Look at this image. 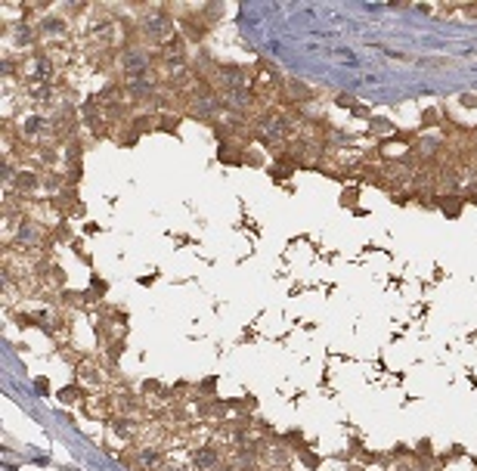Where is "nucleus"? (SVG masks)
<instances>
[{"label":"nucleus","instance_id":"obj_5","mask_svg":"<svg viewBox=\"0 0 477 471\" xmlns=\"http://www.w3.org/2000/svg\"><path fill=\"white\" fill-rule=\"evenodd\" d=\"M137 459L146 462V465H158V462H162V453H158V450H140Z\"/></svg>","mask_w":477,"mask_h":471},{"label":"nucleus","instance_id":"obj_6","mask_svg":"<svg viewBox=\"0 0 477 471\" xmlns=\"http://www.w3.org/2000/svg\"><path fill=\"white\" fill-rule=\"evenodd\" d=\"M90 289H93V295H105V289H109V285H105L99 276H93V279H90Z\"/></svg>","mask_w":477,"mask_h":471},{"label":"nucleus","instance_id":"obj_2","mask_svg":"<svg viewBox=\"0 0 477 471\" xmlns=\"http://www.w3.org/2000/svg\"><path fill=\"white\" fill-rule=\"evenodd\" d=\"M13 186H16V189H22V192H28V189H37V186H41V177H37V174H28V171H22V174L13 180Z\"/></svg>","mask_w":477,"mask_h":471},{"label":"nucleus","instance_id":"obj_8","mask_svg":"<svg viewBox=\"0 0 477 471\" xmlns=\"http://www.w3.org/2000/svg\"><path fill=\"white\" fill-rule=\"evenodd\" d=\"M214 384H217V378H205V381L198 384V387H202V390H208V394H211V390H214Z\"/></svg>","mask_w":477,"mask_h":471},{"label":"nucleus","instance_id":"obj_1","mask_svg":"<svg viewBox=\"0 0 477 471\" xmlns=\"http://www.w3.org/2000/svg\"><path fill=\"white\" fill-rule=\"evenodd\" d=\"M192 462H195V468H214V465L220 462V453H217L214 447H202V450H195Z\"/></svg>","mask_w":477,"mask_h":471},{"label":"nucleus","instance_id":"obj_3","mask_svg":"<svg viewBox=\"0 0 477 471\" xmlns=\"http://www.w3.org/2000/svg\"><path fill=\"white\" fill-rule=\"evenodd\" d=\"M59 400H65V403L84 400V387H81V384H68V387H62V390H59Z\"/></svg>","mask_w":477,"mask_h":471},{"label":"nucleus","instance_id":"obj_7","mask_svg":"<svg viewBox=\"0 0 477 471\" xmlns=\"http://www.w3.org/2000/svg\"><path fill=\"white\" fill-rule=\"evenodd\" d=\"M143 390H146V394H162V384H158V381H146Z\"/></svg>","mask_w":477,"mask_h":471},{"label":"nucleus","instance_id":"obj_4","mask_svg":"<svg viewBox=\"0 0 477 471\" xmlns=\"http://www.w3.org/2000/svg\"><path fill=\"white\" fill-rule=\"evenodd\" d=\"M19 236H22V242H41V229H37V223H25L19 229Z\"/></svg>","mask_w":477,"mask_h":471}]
</instances>
